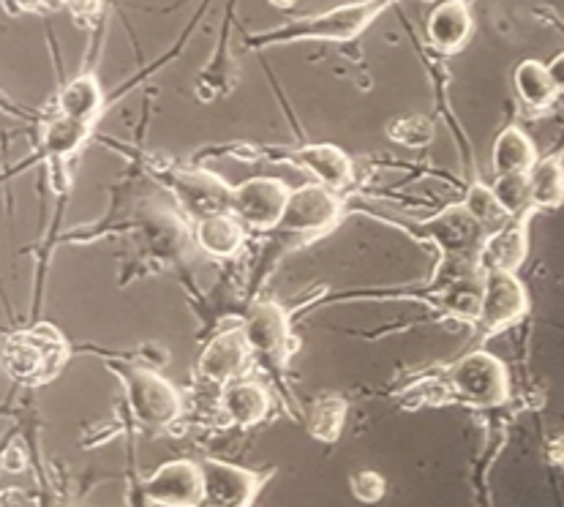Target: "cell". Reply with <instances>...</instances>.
<instances>
[{"label":"cell","mask_w":564,"mask_h":507,"mask_svg":"<svg viewBox=\"0 0 564 507\" xmlns=\"http://www.w3.org/2000/svg\"><path fill=\"white\" fill-rule=\"evenodd\" d=\"M554 456H560V459H564V440H560V442H556V453H554Z\"/></svg>","instance_id":"836d02e7"},{"label":"cell","mask_w":564,"mask_h":507,"mask_svg":"<svg viewBox=\"0 0 564 507\" xmlns=\"http://www.w3.org/2000/svg\"><path fill=\"white\" fill-rule=\"evenodd\" d=\"M447 388L469 407H502L510 396V374L491 353H469L451 368Z\"/></svg>","instance_id":"3957f363"},{"label":"cell","mask_w":564,"mask_h":507,"mask_svg":"<svg viewBox=\"0 0 564 507\" xmlns=\"http://www.w3.org/2000/svg\"><path fill=\"white\" fill-rule=\"evenodd\" d=\"M6 14L11 17H20V14H31V11H42L44 9V0H0Z\"/></svg>","instance_id":"4dcf8cb0"},{"label":"cell","mask_w":564,"mask_h":507,"mask_svg":"<svg viewBox=\"0 0 564 507\" xmlns=\"http://www.w3.org/2000/svg\"><path fill=\"white\" fill-rule=\"evenodd\" d=\"M286 159L295 161L301 170H306L316 177V183L333 188V192L347 188L349 183H352V175H355L352 159L336 145H325V142H322V145L297 148V151H292Z\"/></svg>","instance_id":"4fadbf2b"},{"label":"cell","mask_w":564,"mask_h":507,"mask_svg":"<svg viewBox=\"0 0 564 507\" xmlns=\"http://www.w3.org/2000/svg\"><path fill=\"white\" fill-rule=\"evenodd\" d=\"M68 347L61 333L50 325H36L33 331L14 333L0 344V366L14 382L39 385L47 382L66 363Z\"/></svg>","instance_id":"7a4b0ae2"},{"label":"cell","mask_w":564,"mask_h":507,"mask_svg":"<svg viewBox=\"0 0 564 507\" xmlns=\"http://www.w3.org/2000/svg\"><path fill=\"white\" fill-rule=\"evenodd\" d=\"M194 238H197L199 249L207 257L227 259L240 254L246 246V229L232 213H213V216L197 218V229H194Z\"/></svg>","instance_id":"e0dca14e"},{"label":"cell","mask_w":564,"mask_h":507,"mask_svg":"<svg viewBox=\"0 0 564 507\" xmlns=\"http://www.w3.org/2000/svg\"><path fill=\"white\" fill-rule=\"evenodd\" d=\"M145 499L153 505L194 507L205 503L203 466L188 459H175L161 464L145 481Z\"/></svg>","instance_id":"ba28073f"},{"label":"cell","mask_w":564,"mask_h":507,"mask_svg":"<svg viewBox=\"0 0 564 507\" xmlns=\"http://www.w3.org/2000/svg\"><path fill=\"white\" fill-rule=\"evenodd\" d=\"M399 0H352L319 14L301 17L268 33L249 39V47H275L290 42H352L366 28Z\"/></svg>","instance_id":"6da1fadb"},{"label":"cell","mask_w":564,"mask_h":507,"mask_svg":"<svg viewBox=\"0 0 564 507\" xmlns=\"http://www.w3.org/2000/svg\"><path fill=\"white\" fill-rule=\"evenodd\" d=\"M349 488H352V494L360 499V503H379V499L384 497L388 483H384V477L377 475V472L362 470L358 475H352Z\"/></svg>","instance_id":"4316f807"},{"label":"cell","mask_w":564,"mask_h":507,"mask_svg":"<svg viewBox=\"0 0 564 507\" xmlns=\"http://www.w3.org/2000/svg\"><path fill=\"white\" fill-rule=\"evenodd\" d=\"M513 83L518 90V99L527 104L529 109H549L556 99V88L551 83L549 66L540 61L518 63Z\"/></svg>","instance_id":"44dd1931"},{"label":"cell","mask_w":564,"mask_h":507,"mask_svg":"<svg viewBox=\"0 0 564 507\" xmlns=\"http://www.w3.org/2000/svg\"><path fill=\"white\" fill-rule=\"evenodd\" d=\"M447 393H451V388H447L445 382L442 385L440 382H417L406 390L404 401L410 404V409L436 407V404H442V401H447Z\"/></svg>","instance_id":"83f0119b"},{"label":"cell","mask_w":564,"mask_h":507,"mask_svg":"<svg viewBox=\"0 0 564 507\" xmlns=\"http://www.w3.org/2000/svg\"><path fill=\"white\" fill-rule=\"evenodd\" d=\"M270 404H273V401H270L268 388L259 382H246V379L243 382H240V379L229 382L221 396L224 414H227L229 423L238 425V429H251V425L262 423V420L268 418Z\"/></svg>","instance_id":"2e32d148"},{"label":"cell","mask_w":564,"mask_h":507,"mask_svg":"<svg viewBox=\"0 0 564 507\" xmlns=\"http://www.w3.org/2000/svg\"><path fill=\"white\" fill-rule=\"evenodd\" d=\"M205 477V503L218 507H246L254 505V499L262 492L268 475L262 472L243 470V466L227 464V461L205 459L203 464Z\"/></svg>","instance_id":"9c48e42d"},{"label":"cell","mask_w":564,"mask_h":507,"mask_svg":"<svg viewBox=\"0 0 564 507\" xmlns=\"http://www.w3.org/2000/svg\"><path fill=\"white\" fill-rule=\"evenodd\" d=\"M268 3H273L275 9H292V6H295L297 0H268Z\"/></svg>","instance_id":"d6a6232c"},{"label":"cell","mask_w":564,"mask_h":507,"mask_svg":"<svg viewBox=\"0 0 564 507\" xmlns=\"http://www.w3.org/2000/svg\"><path fill=\"white\" fill-rule=\"evenodd\" d=\"M90 129H94L90 123H79V120L66 118V115H57L44 131V153L52 155V159H66L88 140Z\"/></svg>","instance_id":"603a6c76"},{"label":"cell","mask_w":564,"mask_h":507,"mask_svg":"<svg viewBox=\"0 0 564 507\" xmlns=\"http://www.w3.org/2000/svg\"><path fill=\"white\" fill-rule=\"evenodd\" d=\"M0 466H3V472H11V475H17V472H22L28 466V456L25 451H22L20 445H11L9 451L3 453V459H0Z\"/></svg>","instance_id":"f546056e"},{"label":"cell","mask_w":564,"mask_h":507,"mask_svg":"<svg viewBox=\"0 0 564 507\" xmlns=\"http://www.w3.org/2000/svg\"><path fill=\"white\" fill-rule=\"evenodd\" d=\"M341 197L333 188L322 183H308V186L295 188L286 197L284 213H281L275 233L279 235H325L341 216Z\"/></svg>","instance_id":"8992f818"},{"label":"cell","mask_w":564,"mask_h":507,"mask_svg":"<svg viewBox=\"0 0 564 507\" xmlns=\"http://www.w3.org/2000/svg\"><path fill=\"white\" fill-rule=\"evenodd\" d=\"M388 137L395 145H404L417 151L434 140V123L423 115H410V118H395L388 123Z\"/></svg>","instance_id":"d4e9b609"},{"label":"cell","mask_w":564,"mask_h":507,"mask_svg":"<svg viewBox=\"0 0 564 507\" xmlns=\"http://www.w3.org/2000/svg\"><path fill=\"white\" fill-rule=\"evenodd\" d=\"M243 333L246 338H249L251 349H257V353L275 357V360H284L286 353H290V314H286L279 303L254 305V311H251L249 320H246Z\"/></svg>","instance_id":"7c38bea8"},{"label":"cell","mask_w":564,"mask_h":507,"mask_svg":"<svg viewBox=\"0 0 564 507\" xmlns=\"http://www.w3.org/2000/svg\"><path fill=\"white\" fill-rule=\"evenodd\" d=\"M172 188L183 207L197 218L224 213L229 207V188L210 172H181L172 181Z\"/></svg>","instance_id":"5bb4252c"},{"label":"cell","mask_w":564,"mask_h":507,"mask_svg":"<svg viewBox=\"0 0 564 507\" xmlns=\"http://www.w3.org/2000/svg\"><path fill=\"white\" fill-rule=\"evenodd\" d=\"M57 109L66 118L94 126V120L99 118V112L104 109V90L99 79L94 74H83V77L72 79L61 90V96H57Z\"/></svg>","instance_id":"ac0fdd59"},{"label":"cell","mask_w":564,"mask_h":507,"mask_svg":"<svg viewBox=\"0 0 564 507\" xmlns=\"http://www.w3.org/2000/svg\"><path fill=\"white\" fill-rule=\"evenodd\" d=\"M494 199L499 207L508 213V218H523L534 211L532 194H529L527 172H508V175H497L491 186Z\"/></svg>","instance_id":"cb8c5ba5"},{"label":"cell","mask_w":564,"mask_h":507,"mask_svg":"<svg viewBox=\"0 0 564 507\" xmlns=\"http://www.w3.org/2000/svg\"><path fill=\"white\" fill-rule=\"evenodd\" d=\"M549 74H551V83H554L556 94H564V52H560V55L549 63Z\"/></svg>","instance_id":"1f68e13d"},{"label":"cell","mask_w":564,"mask_h":507,"mask_svg":"<svg viewBox=\"0 0 564 507\" xmlns=\"http://www.w3.org/2000/svg\"><path fill=\"white\" fill-rule=\"evenodd\" d=\"M66 9L72 11V17L79 25H94V22L99 20L104 3L101 0H68Z\"/></svg>","instance_id":"f1b7e54d"},{"label":"cell","mask_w":564,"mask_h":507,"mask_svg":"<svg viewBox=\"0 0 564 507\" xmlns=\"http://www.w3.org/2000/svg\"><path fill=\"white\" fill-rule=\"evenodd\" d=\"M529 311L527 287L518 281L513 270L488 268L482 270V290L480 305H477L475 322L480 325L482 336H494L516 322H521Z\"/></svg>","instance_id":"277c9868"},{"label":"cell","mask_w":564,"mask_h":507,"mask_svg":"<svg viewBox=\"0 0 564 507\" xmlns=\"http://www.w3.org/2000/svg\"><path fill=\"white\" fill-rule=\"evenodd\" d=\"M286 197H290V188L275 177H251V181L229 188L227 211L243 227L275 229L281 213H284Z\"/></svg>","instance_id":"52a82bcc"},{"label":"cell","mask_w":564,"mask_h":507,"mask_svg":"<svg viewBox=\"0 0 564 507\" xmlns=\"http://www.w3.org/2000/svg\"><path fill=\"white\" fill-rule=\"evenodd\" d=\"M471 31H475V17L469 0H442L425 20V36L442 55L462 52L471 39Z\"/></svg>","instance_id":"8fae6325"},{"label":"cell","mask_w":564,"mask_h":507,"mask_svg":"<svg viewBox=\"0 0 564 507\" xmlns=\"http://www.w3.org/2000/svg\"><path fill=\"white\" fill-rule=\"evenodd\" d=\"M538 161V148L523 134L518 126H508L502 134L497 137L491 151V166L497 175H508V172H529Z\"/></svg>","instance_id":"d6986e66"},{"label":"cell","mask_w":564,"mask_h":507,"mask_svg":"<svg viewBox=\"0 0 564 507\" xmlns=\"http://www.w3.org/2000/svg\"><path fill=\"white\" fill-rule=\"evenodd\" d=\"M123 377L126 399H129L131 412L142 425L151 429H164L181 418V393L159 374L145 371V368H120Z\"/></svg>","instance_id":"5b68a950"},{"label":"cell","mask_w":564,"mask_h":507,"mask_svg":"<svg viewBox=\"0 0 564 507\" xmlns=\"http://www.w3.org/2000/svg\"><path fill=\"white\" fill-rule=\"evenodd\" d=\"M347 414L349 404L341 396H322V399L311 407L308 434L314 436V440L325 442V445H333V442H338V436H341Z\"/></svg>","instance_id":"7402d4cb"},{"label":"cell","mask_w":564,"mask_h":507,"mask_svg":"<svg viewBox=\"0 0 564 507\" xmlns=\"http://www.w3.org/2000/svg\"><path fill=\"white\" fill-rule=\"evenodd\" d=\"M529 251V235H527V216L513 218L505 227L494 229L486 235L480 246V268H499V270H516L521 268Z\"/></svg>","instance_id":"9a60e30c"},{"label":"cell","mask_w":564,"mask_h":507,"mask_svg":"<svg viewBox=\"0 0 564 507\" xmlns=\"http://www.w3.org/2000/svg\"><path fill=\"white\" fill-rule=\"evenodd\" d=\"M527 181L534 211H551L564 203V166L556 155L534 161L532 170L527 172Z\"/></svg>","instance_id":"ffe728a7"},{"label":"cell","mask_w":564,"mask_h":507,"mask_svg":"<svg viewBox=\"0 0 564 507\" xmlns=\"http://www.w3.org/2000/svg\"><path fill=\"white\" fill-rule=\"evenodd\" d=\"M251 353L254 349H251L243 327L218 333L213 342H207L203 355H199V374L213 385L235 382L249 368Z\"/></svg>","instance_id":"30bf717a"},{"label":"cell","mask_w":564,"mask_h":507,"mask_svg":"<svg viewBox=\"0 0 564 507\" xmlns=\"http://www.w3.org/2000/svg\"><path fill=\"white\" fill-rule=\"evenodd\" d=\"M464 207L486 229L491 227V224H499V222H502V218H508V213H505L502 207H499L497 199H494L491 188H486V186H471L469 194H466Z\"/></svg>","instance_id":"484cf974"}]
</instances>
